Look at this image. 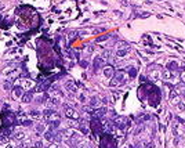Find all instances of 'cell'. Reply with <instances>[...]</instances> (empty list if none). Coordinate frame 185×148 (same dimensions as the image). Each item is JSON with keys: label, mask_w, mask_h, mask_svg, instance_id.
Returning <instances> with one entry per match:
<instances>
[{"label": "cell", "mask_w": 185, "mask_h": 148, "mask_svg": "<svg viewBox=\"0 0 185 148\" xmlns=\"http://www.w3.org/2000/svg\"><path fill=\"white\" fill-rule=\"evenodd\" d=\"M44 119H47V122H54V120H60L61 115L54 109H46L44 111Z\"/></svg>", "instance_id": "obj_1"}, {"label": "cell", "mask_w": 185, "mask_h": 148, "mask_svg": "<svg viewBox=\"0 0 185 148\" xmlns=\"http://www.w3.org/2000/svg\"><path fill=\"white\" fill-rule=\"evenodd\" d=\"M112 123L117 129H126V126H127V119L124 116H116V118H113Z\"/></svg>", "instance_id": "obj_2"}, {"label": "cell", "mask_w": 185, "mask_h": 148, "mask_svg": "<svg viewBox=\"0 0 185 148\" xmlns=\"http://www.w3.org/2000/svg\"><path fill=\"white\" fill-rule=\"evenodd\" d=\"M123 82H124V73L123 72H117V73H115V78L111 80V86L115 87V86H119Z\"/></svg>", "instance_id": "obj_3"}, {"label": "cell", "mask_w": 185, "mask_h": 148, "mask_svg": "<svg viewBox=\"0 0 185 148\" xmlns=\"http://www.w3.org/2000/svg\"><path fill=\"white\" fill-rule=\"evenodd\" d=\"M61 91H58V94H55V96H51V97H48V105L50 107H57L60 105L61 102Z\"/></svg>", "instance_id": "obj_4"}, {"label": "cell", "mask_w": 185, "mask_h": 148, "mask_svg": "<svg viewBox=\"0 0 185 148\" xmlns=\"http://www.w3.org/2000/svg\"><path fill=\"white\" fill-rule=\"evenodd\" d=\"M106 112H108L106 107H98V108H95V109L93 111V116H94V118H102Z\"/></svg>", "instance_id": "obj_5"}, {"label": "cell", "mask_w": 185, "mask_h": 148, "mask_svg": "<svg viewBox=\"0 0 185 148\" xmlns=\"http://www.w3.org/2000/svg\"><path fill=\"white\" fill-rule=\"evenodd\" d=\"M65 115H66L69 119H73V120H78L79 119V114L73 109V108H68V107H66V108H65Z\"/></svg>", "instance_id": "obj_6"}, {"label": "cell", "mask_w": 185, "mask_h": 148, "mask_svg": "<svg viewBox=\"0 0 185 148\" xmlns=\"http://www.w3.org/2000/svg\"><path fill=\"white\" fill-rule=\"evenodd\" d=\"M149 76H151L153 80L159 79V78H160V69H159V67H151V68H149Z\"/></svg>", "instance_id": "obj_7"}, {"label": "cell", "mask_w": 185, "mask_h": 148, "mask_svg": "<svg viewBox=\"0 0 185 148\" xmlns=\"http://www.w3.org/2000/svg\"><path fill=\"white\" fill-rule=\"evenodd\" d=\"M101 125H102V129L105 133H111L112 131V122H109V120H106V119H102L101 120Z\"/></svg>", "instance_id": "obj_8"}, {"label": "cell", "mask_w": 185, "mask_h": 148, "mask_svg": "<svg viewBox=\"0 0 185 148\" xmlns=\"http://www.w3.org/2000/svg\"><path fill=\"white\" fill-rule=\"evenodd\" d=\"M91 127H93V130H94L95 133H98L99 130H102V125H101V120H98L97 118L93 119V122H91Z\"/></svg>", "instance_id": "obj_9"}, {"label": "cell", "mask_w": 185, "mask_h": 148, "mask_svg": "<svg viewBox=\"0 0 185 148\" xmlns=\"http://www.w3.org/2000/svg\"><path fill=\"white\" fill-rule=\"evenodd\" d=\"M101 104H102V100H101L99 97H91V100H90V107H93V109H95V108L101 107Z\"/></svg>", "instance_id": "obj_10"}, {"label": "cell", "mask_w": 185, "mask_h": 148, "mask_svg": "<svg viewBox=\"0 0 185 148\" xmlns=\"http://www.w3.org/2000/svg\"><path fill=\"white\" fill-rule=\"evenodd\" d=\"M61 133H62V138L66 140V141H68V140H70L73 136H75V131H73L72 129H66V130H62Z\"/></svg>", "instance_id": "obj_11"}, {"label": "cell", "mask_w": 185, "mask_h": 148, "mask_svg": "<svg viewBox=\"0 0 185 148\" xmlns=\"http://www.w3.org/2000/svg\"><path fill=\"white\" fill-rule=\"evenodd\" d=\"M55 133H57V131L50 127V130H48L47 133H44V138L47 140L48 143H53V141H54V136H55Z\"/></svg>", "instance_id": "obj_12"}, {"label": "cell", "mask_w": 185, "mask_h": 148, "mask_svg": "<svg viewBox=\"0 0 185 148\" xmlns=\"http://www.w3.org/2000/svg\"><path fill=\"white\" fill-rule=\"evenodd\" d=\"M65 89L68 90V91H70V93H75L76 91V86H75V82L72 80H66V83H65Z\"/></svg>", "instance_id": "obj_13"}, {"label": "cell", "mask_w": 185, "mask_h": 148, "mask_svg": "<svg viewBox=\"0 0 185 148\" xmlns=\"http://www.w3.org/2000/svg\"><path fill=\"white\" fill-rule=\"evenodd\" d=\"M115 75V71H113L112 67H105L104 68V76L105 78H112Z\"/></svg>", "instance_id": "obj_14"}, {"label": "cell", "mask_w": 185, "mask_h": 148, "mask_svg": "<svg viewBox=\"0 0 185 148\" xmlns=\"http://www.w3.org/2000/svg\"><path fill=\"white\" fill-rule=\"evenodd\" d=\"M102 58L101 57H97V58L94 59V71H98L99 68L102 67Z\"/></svg>", "instance_id": "obj_15"}, {"label": "cell", "mask_w": 185, "mask_h": 148, "mask_svg": "<svg viewBox=\"0 0 185 148\" xmlns=\"http://www.w3.org/2000/svg\"><path fill=\"white\" fill-rule=\"evenodd\" d=\"M22 93H24V91H22L21 86H15V89H14V91H13L14 97H22V96H24Z\"/></svg>", "instance_id": "obj_16"}, {"label": "cell", "mask_w": 185, "mask_h": 148, "mask_svg": "<svg viewBox=\"0 0 185 148\" xmlns=\"http://www.w3.org/2000/svg\"><path fill=\"white\" fill-rule=\"evenodd\" d=\"M48 86H50V82H44V83H40L39 86H36V90L37 91H43V90L48 89Z\"/></svg>", "instance_id": "obj_17"}, {"label": "cell", "mask_w": 185, "mask_h": 148, "mask_svg": "<svg viewBox=\"0 0 185 148\" xmlns=\"http://www.w3.org/2000/svg\"><path fill=\"white\" fill-rule=\"evenodd\" d=\"M180 68V65L176 62V61H171V62H168V65H167V69L168 71H177Z\"/></svg>", "instance_id": "obj_18"}, {"label": "cell", "mask_w": 185, "mask_h": 148, "mask_svg": "<svg viewBox=\"0 0 185 148\" xmlns=\"http://www.w3.org/2000/svg\"><path fill=\"white\" fill-rule=\"evenodd\" d=\"M44 129H46V126H44L43 123H39V125H37V127H36V134H37V136L43 134V133H44Z\"/></svg>", "instance_id": "obj_19"}, {"label": "cell", "mask_w": 185, "mask_h": 148, "mask_svg": "<svg viewBox=\"0 0 185 148\" xmlns=\"http://www.w3.org/2000/svg\"><path fill=\"white\" fill-rule=\"evenodd\" d=\"M24 137H25V133H24V131H15V134H14V140H15V141L22 140Z\"/></svg>", "instance_id": "obj_20"}, {"label": "cell", "mask_w": 185, "mask_h": 148, "mask_svg": "<svg viewBox=\"0 0 185 148\" xmlns=\"http://www.w3.org/2000/svg\"><path fill=\"white\" fill-rule=\"evenodd\" d=\"M22 101L24 102H30L32 101V93H26L22 96Z\"/></svg>", "instance_id": "obj_21"}, {"label": "cell", "mask_w": 185, "mask_h": 148, "mask_svg": "<svg viewBox=\"0 0 185 148\" xmlns=\"http://www.w3.org/2000/svg\"><path fill=\"white\" fill-rule=\"evenodd\" d=\"M86 98H87V91L84 90V91H82V93L79 94V101L84 102V101H86Z\"/></svg>", "instance_id": "obj_22"}, {"label": "cell", "mask_w": 185, "mask_h": 148, "mask_svg": "<svg viewBox=\"0 0 185 148\" xmlns=\"http://www.w3.org/2000/svg\"><path fill=\"white\" fill-rule=\"evenodd\" d=\"M126 54H127V50L126 49H119L116 51V57H124Z\"/></svg>", "instance_id": "obj_23"}, {"label": "cell", "mask_w": 185, "mask_h": 148, "mask_svg": "<svg viewBox=\"0 0 185 148\" xmlns=\"http://www.w3.org/2000/svg\"><path fill=\"white\" fill-rule=\"evenodd\" d=\"M109 57H111V51H104L102 54H101V58H104V59H109Z\"/></svg>", "instance_id": "obj_24"}, {"label": "cell", "mask_w": 185, "mask_h": 148, "mask_svg": "<svg viewBox=\"0 0 185 148\" xmlns=\"http://www.w3.org/2000/svg\"><path fill=\"white\" fill-rule=\"evenodd\" d=\"M30 115H32L33 118H39V116H40V112H39V111H36V109H33V111H30Z\"/></svg>", "instance_id": "obj_25"}, {"label": "cell", "mask_w": 185, "mask_h": 148, "mask_svg": "<svg viewBox=\"0 0 185 148\" xmlns=\"http://www.w3.org/2000/svg\"><path fill=\"white\" fill-rule=\"evenodd\" d=\"M117 47H119V49H126V47H129V43H124V42L117 43Z\"/></svg>", "instance_id": "obj_26"}, {"label": "cell", "mask_w": 185, "mask_h": 148, "mask_svg": "<svg viewBox=\"0 0 185 148\" xmlns=\"http://www.w3.org/2000/svg\"><path fill=\"white\" fill-rule=\"evenodd\" d=\"M33 148H43V143L42 141H36L33 144Z\"/></svg>", "instance_id": "obj_27"}, {"label": "cell", "mask_w": 185, "mask_h": 148, "mask_svg": "<svg viewBox=\"0 0 185 148\" xmlns=\"http://www.w3.org/2000/svg\"><path fill=\"white\" fill-rule=\"evenodd\" d=\"M163 75H164V76H163L164 79H171V72H170V71H166Z\"/></svg>", "instance_id": "obj_28"}, {"label": "cell", "mask_w": 185, "mask_h": 148, "mask_svg": "<svg viewBox=\"0 0 185 148\" xmlns=\"http://www.w3.org/2000/svg\"><path fill=\"white\" fill-rule=\"evenodd\" d=\"M24 86H25V87H32L33 83H32L30 80H25V82H24Z\"/></svg>", "instance_id": "obj_29"}, {"label": "cell", "mask_w": 185, "mask_h": 148, "mask_svg": "<svg viewBox=\"0 0 185 148\" xmlns=\"http://www.w3.org/2000/svg\"><path fill=\"white\" fill-rule=\"evenodd\" d=\"M178 109H180V111H185V104H184V102H178Z\"/></svg>", "instance_id": "obj_30"}, {"label": "cell", "mask_w": 185, "mask_h": 148, "mask_svg": "<svg viewBox=\"0 0 185 148\" xmlns=\"http://www.w3.org/2000/svg\"><path fill=\"white\" fill-rule=\"evenodd\" d=\"M3 87H4V90H10V89H11V83H10V82H6Z\"/></svg>", "instance_id": "obj_31"}, {"label": "cell", "mask_w": 185, "mask_h": 148, "mask_svg": "<svg viewBox=\"0 0 185 148\" xmlns=\"http://www.w3.org/2000/svg\"><path fill=\"white\" fill-rule=\"evenodd\" d=\"M47 148H58V143H51Z\"/></svg>", "instance_id": "obj_32"}, {"label": "cell", "mask_w": 185, "mask_h": 148, "mask_svg": "<svg viewBox=\"0 0 185 148\" xmlns=\"http://www.w3.org/2000/svg\"><path fill=\"white\" fill-rule=\"evenodd\" d=\"M24 125H25V126H30V125H32V122H30V120H24Z\"/></svg>", "instance_id": "obj_33"}, {"label": "cell", "mask_w": 185, "mask_h": 148, "mask_svg": "<svg viewBox=\"0 0 185 148\" xmlns=\"http://www.w3.org/2000/svg\"><path fill=\"white\" fill-rule=\"evenodd\" d=\"M86 50H87V53H91V51L94 50V47H93V46H88V47L86 49Z\"/></svg>", "instance_id": "obj_34"}, {"label": "cell", "mask_w": 185, "mask_h": 148, "mask_svg": "<svg viewBox=\"0 0 185 148\" xmlns=\"http://www.w3.org/2000/svg\"><path fill=\"white\" fill-rule=\"evenodd\" d=\"M80 65H82L83 68H86V67H87V61H82V64H80Z\"/></svg>", "instance_id": "obj_35"}, {"label": "cell", "mask_w": 185, "mask_h": 148, "mask_svg": "<svg viewBox=\"0 0 185 148\" xmlns=\"http://www.w3.org/2000/svg\"><path fill=\"white\" fill-rule=\"evenodd\" d=\"M75 35H76V32H70L69 33V38H75Z\"/></svg>", "instance_id": "obj_36"}, {"label": "cell", "mask_w": 185, "mask_h": 148, "mask_svg": "<svg viewBox=\"0 0 185 148\" xmlns=\"http://www.w3.org/2000/svg\"><path fill=\"white\" fill-rule=\"evenodd\" d=\"M130 73H131V76H135V71H134V69H131V72H130Z\"/></svg>", "instance_id": "obj_37"}, {"label": "cell", "mask_w": 185, "mask_h": 148, "mask_svg": "<svg viewBox=\"0 0 185 148\" xmlns=\"http://www.w3.org/2000/svg\"><path fill=\"white\" fill-rule=\"evenodd\" d=\"M182 80L185 82V73H184V75H182Z\"/></svg>", "instance_id": "obj_38"}]
</instances>
